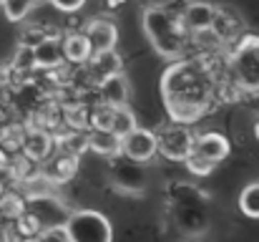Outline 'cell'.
Masks as SVG:
<instances>
[{
  "label": "cell",
  "mask_w": 259,
  "mask_h": 242,
  "mask_svg": "<svg viewBox=\"0 0 259 242\" xmlns=\"http://www.w3.org/2000/svg\"><path fill=\"white\" fill-rule=\"evenodd\" d=\"M144 30L164 58H179L184 51V28L179 23V15L171 13L166 5H149L144 10Z\"/></svg>",
  "instance_id": "6da1fadb"
},
{
  "label": "cell",
  "mask_w": 259,
  "mask_h": 242,
  "mask_svg": "<svg viewBox=\"0 0 259 242\" xmlns=\"http://www.w3.org/2000/svg\"><path fill=\"white\" fill-rule=\"evenodd\" d=\"M164 96H166V103L186 101V103L206 106L209 86H206V79L191 63H176L164 76Z\"/></svg>",
  "instance_id": "7a4b0ae2"
},
{
  "label": "cell",
  "mask_w": 259,
  "mask_h": 242,
  "mask_svg": "<svg viewBox=\"0 0 259 242\" xmlns=\"http://www.w3.org/2000/svg\"><path fill=\"white\" fill-rule=\"evenodd\" d=\"M229 71L242 91H259V36H244L237 41L229 56Z\"/></svg>",
  "instance_id": "3957f363"
},
{
  "label": "cell",
  "mask_w": 259,
  "mask_h": 242,
  "mask_svg": "<svg viewBox=\"0 0 259 242\" xmlns=\"http://www.w3.org/2000/svg\"><path fill=\"white\" fill-rule=\"evenodd\" d=\"M68 242H113V225L96 210H78L66 217Z\"/></svg>",
  "instance_id": "277c9868"
},
{
  "label": "cell",
  "mask_w": 259,
  "mask_h": 242,
  "mask_svg": "<svg viewBox=\"0 0 259 242\" xmlns=\"http://www.w3.org/2000/svg\"><path fill=\"white\" fill-rule=\"evenodd\" d=\"M156 154H164L171 161H184L194 149V134L186 129V124L171 121L156 134Z\"/></svg>",
  "instance_id": "5b68a950"
},
{
  "label": "cell",
  "mask_w": 259,
  "mask_h": 242,
  "mask_svg": "<svg viewBox=\"0 0 259 242\" xmlns=\"http://www.w3.org/2000/svg\"><path fill=\"white\" fill-rule=\"evenodd\" d=\"M217 18V5L206 3V0H186L181 13H179V23L186 33H201L209 30L211 23Z\"/></svg>",
  "instance_id": "8992f818"
},
{
  "label": "cell",
  "mask_w": 259,
  "mask_h": 242,
  "mask_svg": "<svg viewBox=\"0 0 259 242\" xmlns=\"http://www.w3.org/2000/svg\"><path fill=\"white\" fill-rule=\"evenodd\" d=\"M159 147H156V134L149 129L136 126L134 131H128L126 136H121V154H126V159L131 161H149L156 157Z\"/></svg>",
  "instance_id": "52a82bcc"
},
{
  "label": "cell",
  "mask_w": 259,
  "mask_h": 242,
  "mask_svg": "<svg viewBox=\"0 0 259 242\" xmlns=\"http://www.w3.org/2000/svg\"><path fill=\"white\" fill-rule=\"evenodd\" d=\"M88 46H91V56L93 53H106V51H116V43H118V28L113 20H106V18H96L91 20L83 30Z\"/></svg>",
  "instance_id": "ba28073f"
},
{
  "label": "cell",
  "mask_w": 259,
  "mask_h": 242,
  "mask_svg": "<svg viewBox=\"0 0 259 242\" xmlns=\"http://www.w3.org/2000/svg\"><path fill=\"white\" fill-rule=\"evenodd\" d=\"M229 152H232V144H229V139H227L224 134H219V131H204V134L194 136V149H191V154L206 159L209 164H214V166H217L219 161L227 159Z\"/></svg>",
  "instance_id": "9c48e42d"
},
{
  "label": "cell",
  "mask_w": 259,
  "mask_h": 242,
  "mask_svg": "<svg viewBox=\"0 0 259 242\" xmlns=\"http://www.w3.org/2000/svg\"><path fill=\"white\" fill-rule=\"evenodd\" d=\"M76 166H78L76 154L66 152V154L48 157V159L40 161V174H43L48 182H53V184H63V182H68V179L76 174Z\"/></svg>",
  "instance_id": "30bf717a"
},
{
  "label": "cell",
  "mask_w": 259,
  "mask_h": 242,
  "mask_svg": "<svg viewBox=\"0 0 259 242\" xmlns=\"http://www.w3.org/2000/svg\"><path fill=\"white\" fill-rule=\"evenodd\" d=\"M98 91H101V101L108 103V106H126L128 96H131V86H128V81H126V76L121 71L101 79Z\"/></svg>",
  "instance_id": "8fae6325"
},
{
  "label": "cell",
  "mask_w": 259,
  "mask_h": 242,
  "mask_svg": "<svg viewBox=\"0 0 259 242\" xmlns=\"http://www.w3.org/2000/svg\"><path fill=\"white\" fill-rule=\"evenodd\" d=\"M23 154L33 161H43L51 157L53 152V136L46 129H30L23 134V144H20Z\"/></svg>",
  "instance_id": "7c38bea8"
},
{
  "label": "cell",
  "mask_w": 259,
  "mask_h": 242,
  "mask_svg": "<svg viewBox=\"0 0 259 242\" xmlns=\"http://www.w3.org/2000/svg\"><path fill=\"white\" fill-rule=\"evenodd\" d=\"M33 61H35V68H56V66H61V61H63L61 41L53 38V36H46L40 43L33 46Z\"/></svg>",
  "instance_id": "4fadbf2b"
},
{
  "label": "cell",
  "mask_w": 259,
  "mask_h": 242,
  "mask_svg": "<svg viewBox=\"0 0 259 242\" xmlns=\"http://www.w3.org/2000/svg\"><path fill=\"white\" fill-rule=\"evenodd\" d=\"M86 149H93L101 157H116L121 154V139L113 131L91 129V134H86Z\"/></svg>",
  "instance_id": "5bb4252c"
},
{
  "label": "cell",
  "mask_w": 259,
  "mask_h": 242,
  "mask_svg": "<svg viewBox=\"0 0 259 242\" xmlns=\"http://www.w3.org/2000/svg\"><path fill=\"white\" fill-rule=\"evenodd\" d=\"M61 48H63V61H68V63H86V61H91V46H88L83 33H68L61 41Z\"/></svg>",
  "instance_id": "9a60e30c"
},
{
  "label": "cell",
  "mask_w": 259,
  "mask_h": 242,
  "mask_svg": "<svg viewBox=\"0 0 259 242\" xmlns=\"http://www.w3.org/2000/svg\"><path fill=\"white\" fill-rule=\"evenodd\" d=\"M139 126V121H136V114L128 109V103L126 106H113V119H111V131L121 139V136H126L128 131H134Z\"/></svg>",
  "instance_id": "2e32d148"
},
{
  "label": "cell",
  "mask_w": 259,
  "mask_h": 242,
  "mask_svg": "<svg viewBox=\"0 0 259 242\" xmlns=\"http://www.w3.org/2000/svg\"><path fill=\"white\" fill-rule=\"evenodd\" d=\"M169 116H171L176 124H194L201 114H204V106L199 103H186V101H169Z\"/></svg>",
  "instance_id": "e0dca14e"
},
{
  "label": "cell",
  "mask_w": 259,
  "mask_h": 242,
  "mask_svg": "<svg viewBox=\"0 0 259 242\" xmlns=\"http://www.w3.org/2000/svg\"><path fill=\"white\" fill-rule=\"evenodd\" d=\"M91 58H93V61H91V66H93V71L98 74V79H106V76H111V74H118V71H121V58H118V53H116V51L93 53Z\"/></svg>",
  "instance_id": "ac0fdd59"
},
{
  "label": "cell",
  "mask_w": 259,
  "mask_h": 242,
  "mask_svg": "<svg viewBox=\"0 0 259 242\" xmlns=\"http://www.w3.org/2000/svg\"><path fill=\"white\" fill-rule=\"evenodd\" d=\"M239 210L252 217V220H259V182H252L242 189L239 194Z\"/></svg>",
  "instance_id": "d6986e66"
},
{
  "label": "cell",
  "mask_w": 259,
  "mask_h": 242,
  "mask_svg": "<svg viewBox=\"0 0 259 242\" xmlns=\"http://www.w3.org/2000/svg\"><path fill=\"white\" fill-rule=\"evenodd\" d=\"M0 5H3V13L10 23H20V20L28 18V13L33 10L35 3L33 0H3Z\"/></svg>",
  "instance_id": "ffe728a7"
},
{
  "label": "cell",
  "mask_w": 259,
  "mask_h": 242,
  "mask_svg": "<svg viewBox=\"0 0 259 242\" xmlns=\"http://www.w3.org/2000/svg\"><path fill=\"white\" fill-rule=\"evenodd\" d=\"M111 119H113V106L108 103H98L91 111V129H101V131H111Z\"/></svg>",
  "instance_id": "44dd1931"
},
{
  "label": "cell",
  "mask_w": 259,
  "mask_h": 242,
  "mask_svg": "<svg viewBox=\"0 0 259 242\" xmlns=\"http://www.w3.org/2000/svg\"><path fill=\"white\" fill-rule=\"evenodd\" d=\"M38 240H40V242H68L66 225L61 222V225H46V227H40Z\"/></svg>",
  "instance_id": "7402d4cb"
},
{
  "label": "cell",
  "mask_w": 259,
  "mask_h": 242,
  "mask_svg": "<svg viewBox=\"0 0 259 242\" xmlns=\"http://www.w3.org/2000/svg\"><path fill=\"white\" fill-rule=\"evenodd\" d=\"M184 161H186V166H189L194 174H199V177H206V174L214 171V164H209L206 159H201V157H196V154H189Z\"/></svg>",
  "instance_id": "603a6c76"
},
{
  "label": "cell",
  "mask_w": 259,
  "mask_h": 242,
  "mask_svg": "<svg viewBox=\"0 0 259 242\" xmlns=\"http://www.w3.org/2000/svg\"><path fill=\"white\" fill-rule=\"evenodd\" d=\"M15 68H23V71L35 68V61H33V48H28V46H20V48H18V56H15Z\"/></svg>",
  "instance_id": "cb8c5ba5"
},
{
  "label": "cell",
  "mask_w": 259,
  "mask_h": 242,
  "mask_svg": "<svg viewBox=\"0 0 259 242\" xmlns=\"http://www.w3.org/2000/svg\"><path fill=\"white\" fill-rule=\"evenodd\" d=\"M53 8H58L61 13H76L86 5V0H48Z\"/></svg>",
  "instance_id": "d4e9b609"
},
{
  "label": "cell",
  "mask_w": 259,
  "mask_h": 242,
  "mask_svg": "<svg viewBox=\"0 0 259 242\" xmlns=\"http://www.w3.org/2000/svg\"><path fill=\"white\" fill-rule=\"evenodd\" d=\"M46 36H48V33H43L40 28H30V30H25V33H23V38H20V46H28V48H33V46H35V43H40Z\"/></svg>",
  "instance_id": "484cf974"
},
{
  "label": "cell",
  "mask_w": 259,
  "mask_h": 242,
  "mask_svg": "<svg viewBox=\"0 0 259 242\" xmlns=\"http://www.w3.org/2000/svg\"><path fill=\"white\" fill-rule=\"evenodd\" d=\"M18 242H40V240H38V235H33V237H23V240H18Z\"/></svg>",
  "instance_id": "4316f807"
},
{
  "label": "cell",
  "mask_w": 259,
  "mask_h": 242,
  "mask_svg": "<svg viewBox=\"0 0 259 242\" xmlns=\"http://www.w3.org/2000/svg\"><path fill=\"white\" fill-rule=\"evenodd\" d=\"M254 136L259 139V121H257V126H254Z\"/></svg>",
  "instance_id": "83f0119b"
},
{
  "label": "cell",
  "mask_w": 259,
  "mask_h": 242,
  "mask_svg": "<svg viewBox=\"0 0 259 242\" xmlns=\"http://www.w3.org/2000/svg\"><path fill=\"white\" fill-rule=\"evenodd\" d=\"M33 3H38V0H33Z\"/></svg>",
  "instance_id": "f1b7e54d"
},
{
  "label": "cell",
  "mask_w": 259,
  "mask_h": 242,
  "mask_svg": "<svg viewBox=\"0 0 259 242\" xmlns=\"http://www.w3.org/2000/svg\"><path fill=\"white\" fill-rule=\"evenodd\" d=\"M0 3H3V0H0Z\"/></svg>",
  "instance_id": "f546056e"
}]
</instances>
